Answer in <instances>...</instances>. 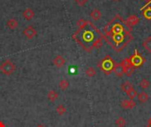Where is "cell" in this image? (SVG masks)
<instances>
[{
	"label": "cell",
	"instance_id": "603a6c76",
	"mask_svg": "<svg viewBox=\"0 0 151 127\" xmlns=\"http://www.w3.org/2000/svg\"><path fill=\"white\" fill-rule=\"evenodd\" d=\"M85 73L88 77H90V78H93L96 76V71L93 68V67H88L86 71H85Z\"/></svg>",
	"mask_w": 151,
	"mask_h": 127
},
{
	"label": "cell",
	"instance_id": "8fae6325",
	"mask_svg": "<svg viewBox=\"0 0 151 127\" xmlns=\"http://www.w3.org/2000/svg\"><path fill=\"white\" fill-rule=\"evenodd\" d=\"M22 15H23V17H24L27 20H31V19L34 18V16H35V12H34V11H33L32 9L27 8L26 10H24Z\"/></svg>",
	"mask_w": 151,
	"mask_h": 127
},
{
	"label": "cell",
	"instance_id": "2e32d148",
	"mask_svg": "<svg viewBox=\"0 0 151 127\" xmlns=\"http://www.w3.org/2000/svg\"><path fill=\"white\" fill-rule=\"evenodd\" d=\"M137 96H138V100H139V102H140L141 103H147V102L149 101V99H150L149 95H148L146 92H142V93H140Z\"/></svg>",
	"mask_w": 151,
	"mask_h": 127
},
{
	"label": "cell",
	"instance_id": "8992f818",
	"mask_svg": "<svg viewBox=\"0 0 151 127\" xmlns=\"http://www.w3.org/2000/svg\"><path fill=\"white\" fill-rule=\"evenodd\" d=\"M140 21V19L138 18V16H136L135 14H133V15H130L127 19L124 20V23L127 26V27L129 29L132 30V27L137 25Z\"/></svg>",
	"mask_w": 151,
	"mask_h": 127
},
{
	"label": "cell",
	"instance_id": "4316f807",
	"mask_svg": "<svg viewBox=\"0 0 151 127\" xmlns=\"http://www.w3.org/2000/svg\"><path fill=\"white\" fill-rule=\"evenodd\" d=\"M151 4V0H150V1H149V3H148V4H146V5H144V6H143V7H142V10H143V9H144V8H145V7H147V6H148V5H149V4Z\"/></svg>",
	"mask_w": 151,
	"mask_h": 127
},
{
	"label": "cell",
	"instance_id": "d6986e66",
	"mask_svg": "<svg viewBox=\"0 0 151 127\" xmlns=\"http://www.w3.org/2000/svg\"><path fill=\"white\" fill-rule=\"evenodd\" d=\"M56 111H57V113H58L59 116H63L64 114H65V113H66V108H65V105H63V104H59V105H58V106H57V108H56Z\"/></svg>",
	"mask_w": 151,
	"mask_h": 127
},
{
	"label": "cell",
	"instance_id": "5bb4252c",
	"mask_svg": "<svg viewBox=\"0 0 151 127\" xmlns=\"http://www.w3.org/2000/svg\"><path fill=\"white\" fill-rule=\"evenodd\" d=\"M47 98L50 102L53 103L55 102L58 98V94L55 91V90H50L48 92V95H47Z\"/></svg>",
	"mask_w": 151,
	"mask_h": 127
},
{
	"label": "cell",
	"instance_id": "7c38bea8",
	"mask_svg": "<svg viewBox=\"0 0 151 127\" xmlns=\"http://www.w3.org/2000/svg\"><path fill=\"white\" fill-rule=\"evenodd\" d=\"M6 27H8L11 30H14L19 27V22L15 19H10L6 22Z\"/></svg>",
	"mask_w": 151,
	"mask_h": 127
},
{
	"label": "cell",
	"instance_id": "ac0fdd59",
	"mask_svg": "<svg viewBox=\"0 0 151 127\" xmlns=\"http://www.w3.org/2000/svg\"><path fill=\"white\" fill-rule=\"evenodd\" d=\"M69 85H70L69 81H68L67 80H65V79L61 80L59 81V83H58V87H59V88H60L62 91L66 90V89L69 88Z\"/></svg>",
	"mask_w": 151,
	"mask_h": 127
},
{
	"label": "cell",
	"instance_id": "9a60e30c",
	"mask_svg": "<svg viewBox=\"0 0 151 127\" xmlns=\"http://www.w3.org/2000/svg\"><path fill=\"white\" fill-rule=\"evenodd\" d=\"M134 88V86H133V84L131 83V82H129V81H125V82H123L122 83V85H121V89H122V91L123 92H126V93H127L128 91H130L131 89H133Z\"/></svg>",
	"mask_w": 151,
	"mask_h": 127
},
{
	"label": "cell",
	"instance_id": "6da1fadb",
	"mask_svg": "<svg viewBox=\"0 0 151 127\" xmlns=\"http://www.w3.org/2000/svg\"><path fill=\"white\" fill-rule=\"evenodd\" d=\"M88 26L83 29H78L76 33L73 34V38L87 51H90L93 49L95 42L100 38L97 34L101 35V33L90 23V27Z\"/></svg>",
	"mask_w": 151,
	"mask_h": 127
},
{
	"label": "cell",
	"instance_id": "cb8c5ba5",
	"mask_svg": "<svg viewBox=\"0 0 151 127\" xmlns=\"http://www.w3.org/2000/svg\"><path fill=\"white\" fill-rule=\"evenodd\" d=\"M127 96H128V98H129L130 100H134V99L138 95V93H137V91H136L134 88H133V89H131L130 91H128V92L127 93Z\"/></svg>",
	"mask_w": 151,
	"mask_h": 127
},
{
	"label": "cell",
	"instance_id": "277c9868",
	"mask_svg": "<svg viewBox=\"0 0 151 127\" xmlns=\"http://www.w3.org/2000/svg\"><path fill=\"white\" fill-rule=\"evenodd\" d=\"M130 61H131V64L134 67H140L142 66L144 62H145V59L144 57L138 52L137 50H135L134 51V54L133 56H131L130 57Z\"/></svg>",
	"mask_w": 151,
	"mask_h": 127
},
{
	"label": "cell",
	"instance_id": "ba28073f",
	"mask_svg": "<svg viewBox=\"0 0 151 127\" xmlns=\"http://www.w3.org/2000/svg\"><path fill=\"white\" fill-rule=\"evenodd\" d=\"M112 72L115 73L116 76L121 78L124 74H125V72H124V67L122 66V65L120 63H115L114 65V67H113V70Z\"/></svg>",
	"mask_w": 151,
	"mask_h": 127
},
{
	"label": "cell",
	"instance_id": "4fadbf2b",
	"mask_svg": "<svg viewBox=\"0 0 151 127\" xmlns=\"http://www.w3.org/2000/svg\"><path fill=\"white\" fill-rule=\"evenodd\" d=\"M90 17L92 18L93 20L96 21L99 20L102 17V12L100 11V10L98 9H94L91 12H90Z\"/></svg>",
	"mask_w": 151,
	"mask_h": 127
},
{
	"label": "cell",
	"instance_id": "7a4b0ae2",
	"mask_svg": "<svg viewBox=\"0 0 151 127\" xmlns=\"http://www.w3.org/2000/svg\"><path fill=\"white\" fill-rule=\"evenodd\" d=\"M114 61L112 60V58L110 56H106L101 62V64L99 65L100 68L103 70V72L106 74L109 75L112 72L113 67H114Z\"/></svg>",
	"mask_w": 151,
	"mask_h": 127
},
{
	"label": "cell",
	"instance_id": "d4e9b609",
	"mask_svg": "<svg viewBox=\"0 0 151 127\" xmlns=\"http://www.w3.org/2000/svg\"><path fill=\"white\" fill-rule=\"evenodd\" d=\"M143 16L144 18H146L147 19L150 20L151 19V7H148L145 9V11H143Z\"/></svg>",
	"mask_w": 151,
	"mask_h": 127
},
{
	"label": "cell",
	"instance_id": "f1b7e54d",
	"mask_svg": "<svg viewBox=\"0 0 151 127\" xmlns=\"http://www.w3.org/2000/svg\"><path fill=\"white\" fill-rule=\"evenodd\" d=\"M35 127H46L44 125H42V124H39V125H37Z\"/></svg>",
	"mask_w": 151,
	"mask_h": 127
},
{
	"label": "cell",
	"instance_id": "4dcf8cb0",
	"mask_svg": "<svg viewBox=\"0 0 151 127\" xmlns=\"http://www.w3.org/2000/svg\"><path fill=\"white\" fill-rule=\"evenodd\" d=\"M113 1H119V0H113Z\"/></svg>",
	"mask_w": 151,
	"mask_h": 127
},
{
	"label": "cell",
	"instance_id": "f546056e",
	"mask_svg": "<svg viewBox=\"0 0 151 127\" xmlns=\"http://www.w3.org/2000/svg\"><path fill=\"white\" fill-rule=\"evenodd\" d=\"M148 127H151V118H150V122H149V125H148Z\"/></svg>",
	"mask_w": 151,
	"mask_h": 127
},
{
	"label": "cell",
	"instance_id": "ffe728a7",
	"mask_svg": "<svg viewBox=\"0 0 151 127\" xmlns=\"http://www.w3.org/2000/svg\"><path fill=\"white\" fill-rule=\"evenodd\" d=\"M126 124H127L126 119L123 117H119L115 121V125L117 126V127H125Z\"/></svg>",
	"mask_w": 151,
	"mask_h": 127
},
{
	"label": "cell",
	"instance_id": "484cf974",
	"mask_svg": "<svg viewBox=\"0 0 151 127\" xmlns=\"http://www.w3.org/2000/svg\"><path fill=\"white\" fill-rule=\"evenodd\" d=\"M75 1V3L78 4V5H80V6H84L88 2V0H74Z\"/></svg>",
	"mask_w": 151,
	"mask_h": 127
},
{
	"label": "cell",
	"instance_id": "52a82bcc",
	"mask_svg": "<svg viewBox=\"0 0 151 127\" xmlns=\"http://www.w3.org/2000/svg\"><path fill=\"white\" fill-rule=\"evenodd\" d=\"M23 34L25 35V37L28 40L33 39L34 37L36 36L37 34V31L34 28L33 26H27L24 30H23Z\"/></svg>",
	"mask_w": 151,
	"mask_h": 127
},
{
	"label": "cell",
	"instance_id": "e0dca14e",
	"mask_svg": "<svg viewBox=\"0 0 151 127\" xmlns=\"http://www.w3.org/2000/svg\"><path fill=\"white\" fill-rule=\"evenodd\" d=\"M142 46L149 53H151V36H149L143 41Z\"/></svg>",
	"mask_w": 151,
	"mask_h": 127
},
{
	"label": "cell",
	"instance_id": "44dd1931",
	"mask_svg": "<svg viewBox=\"0 0 151 127\" xmlns=\"http://www.w3.org/2000/svg\"><path fill=\"white\" fill-rule=\"evenodd\" d=\"M139 86H140V87H141V88H142V89H147V88H150V81H149L147 79H142V80L140 81Z\"/></svg>",
	"mask_w": 151,
	"mask_h": 127
},
{
	"label": "cell",
	"instance_id": "30bf717a",
	"mask_svg": "<svg viewBox=\"0 0 151 127\" xmlns=\"http://www.w3.org/2000/svg\"><path fill=\"white\" fill-rule=\"evenodd\" d=\"M53 64H54V65H55L56 67L61 68V67H63V66L65 65V59L62 56L58 55V56H56V57H54V59H53Z\"/></svg>",
	"mask_w": 151,
	"mask_h": 127
},
{
	"label": "cell",
	"instance_id": "7402d4cb",
	"mask_svg": "<svg viewBox=\"0 0 151 127\" xmlns=\"http://www.w3.org/2000/svg\"><path fill=\"white\" fill-rule=\"evenodd\" d=\"M88 25V21H87V20H85V19H79V20L77 21V26H78L79 29H83V28H85Z\"/></svg>",
	"mask_w": 151,
	"mask_h": 127
},
{
	"label": "cell",
	"instance_id": "83f0119b",
	"mask_svg": "<svg viewBox=\"0 0 151 127\" xmlns=\"http://www.w3.org/2000/svg\"><path fill=\"white\" fill-rule=\"evenodd\" d=\"M0 127H5V125L4 124L3 121H0Z\"/></svg>",
	"mask_w": 151,
	"mask_h": 127
},
{
	"label": "cell",
	"instance_id": "9c48e42d",
	"mask_svg": "<svg viewBox=\"0 0 151 127\" xmlns=\"http://www.w3.org/2000/svg\"><path fill=\"white\" fill-rule=\"evenodd\" d=\"M136 106V103L134 100L130 99H125L121 102V107L125 110H129V109H134Z\"/></svg>",
	"mask_w": 151,
	"mask_h": 127
},
{
	"label": "cell",
	"instance_id": "5b68a950",
	"mask_svg": "<svg viewBox=\"0 0 151 127\" xmlns=\"http://www.w3.org/2000/svg\"><path fill=\"white\" fill-rule=\"evenodd\" d=\"M122 66L124 67V72H125V74L128 77L132 76L134 72V67L131 64V61H130V58L127 57V58H125L121 63Z\"/></svg>",
	"mask_w": 151,
	"mask_h": 127
},
{
	"label": "cell",
	"instance_id": "3957f363",
	"mask_svg": "<svg viewBox=\"0 0 151 127\" xmlns=\"http://www.w3.org/2000/svg\"><path fill=\"white\" fill-rule=\"evenodd\" d=\"M15 69H16L15 65L9 59L4 61L0 65V72L6 76H10L11 74H12Z\"/></svg>",
	"mask_w": 151,
	"mask_h": 127
}]
</instances>
